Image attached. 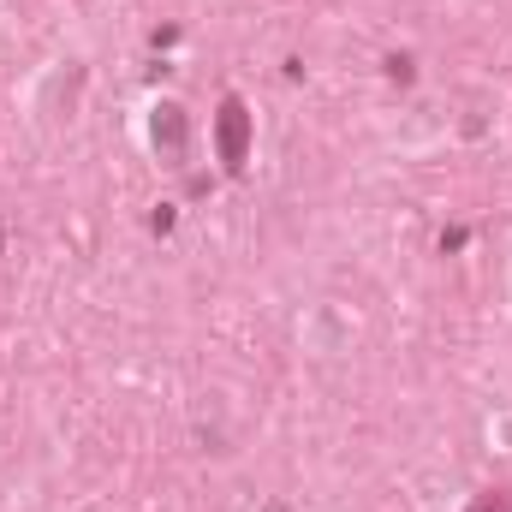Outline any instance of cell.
Masks as SVG:
<instances>
[{
	"label": "cell",
	"instance_id": "obj_3",
	"mask_svg": "<svg viewBox=\"0 0 512 512\" xmlns=\"http://www.w3.org/2000/svg\"><path fill=\"white\" fill-rule=\"evenodd\" d=\"M471 512H512V495H483Z\"/></svg>",
	"mask_w": 512,
	"mask_h": 512
},
{
	"label": "cell",
	"instance_id": "obj_4",
	"mask_svg": "<svg viewBox=\"0 0 512 512\" xmlns=\"http://www.w3.org/2000/svg\"><path fill=\"white\" fill-rule=\"evenodd\" d=\"M262 512H292V507H286V501H268V507H262Z\"/></svg>",
	"mask_w": 512,
	"mask_h": 512
},
{
	"label": "cell",
	"instance_id": "obj_1",
	"mask_svg": "<svg viewBox=\"0 0 512 512\" xmlns=\"http://www.w3.org/2000/svg\"><path fill=\"white\" fill-rule=\"evenodd\" d=\"M215 143H221V167H227V173H245V155H251V108H245L239 96L221 102Z\"/></svg>",
	"mask_w": 512,
	"mask_h": 512
},
{
	"label": "cell",
	"instance_id": "obj_5",
	"mask_svg": "<svg viewBox=\"0 0 512 512\" xmlns=\"http://www.w3.org/2000/svg\"><path fill=\"white\" fill-rule=\"evenodd\" d=\"M0 245H6V233H0Z\"/></svg>",
	"mask_w": 512,
	"mask_h": 512
},
{
	"label": "cell",
	"instance_id": "obj_2",
	"mask_svg": "<svg viewBox=\"0 0 512 512\" xmlns=\"http://www.w3.org/2000/svg\"><path fill=\"white\" fill-rule=\"evenodd\" d=\"M149 137H155V149H161V155H173V161H179V155H185V143H191V120H185V108H179V102H161Z\"/></svg>",
	"mask_w": 512,
	"mask_h": 512
}]
</instances>
